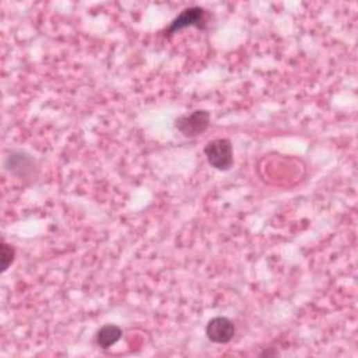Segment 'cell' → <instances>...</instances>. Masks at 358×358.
I'll return each instance as SVG.
<instances>
[{"instance_id":"obj_5","label":"cell","mask_w":358,"mask_h":358,"mask_svg":"<svg viewBox=\"0 0 358 358\" xmlns=\"http://www.w3.org/2000/svg\"><path fill=\"white\" fill-rule=\"evenodd\" d=\"M6 167L10 172L20 178H27L34 172V161L30 156L26 153H13L10 157H8Z\"/></svg>"},{"instance_id":"obj_6","label":"cell","mask_w":358,"mask_h":358,"mask_svg":"<svg viewBox=\"0 0 358 358\" xmlns=\"http://www.w3.org/2000/svg\"><path fill=\"white\" fill-rule=\"evenodd\" d=\"M122 337V329L116 325H105L96 334V343L100 348L108 350Z\"/></svg>"},{"instance_id":"obj_4","label":"cell","mask_w":358,"mask_h":358,"mask_svg":"<svg viewBox=\"0 0 358 358\" xmlns=\"http://www.w3.org/2000/svg\"><path fill=\"white\" fill-rule=\"evenodd\" d=\"M235 334V326L231 319L226 316H216L208 321L206 326V336L210 341L217 344H226L233 340Z\"/></svg>"},{"instance_id":"obj_8","label":"cell","mask_w":358,"mask_h":358,"mask_svg":"<svg viewBox=\"0 0 358 358\" xmlns=\"http://www.w3.org/2000/svg\"><path fill=\"white\" fill-rule=\"evenodd\" d=\"M276 354H277L276 351H269V350H266V351H263L260 355L265 357V355H276Z\"/></svg>"},{"instance_id":"obj_7","label":"cell","mask_w":358,"mask_h":358,"mask_svg":"<svg viewBox=\"0 0 358 358\" xmlns=\"http://www.w3.org/2000/svg\"><path fill=\"white\" fill-rule=\"evenodd\" d=\"M15 258H16V249L3 241L2 245H0V259H2V271L3 273L15 262Z\"/></svg>"},{"instance_id":"obj_1","label":"cell","mask_w":358,"mask_h":358,"mask_svg":"<svg viewBox=\"0 0 358 358\" xmlns=\"http://www.w3.org/2000/svg\"><path fill=\"white\" fill-rule=\"evenodd\" d=\"M204 156L210 167L219 171H229L234 164L233 143L229 138L210 140L204 147Z\"/></svg>"},{"instance_id":"obj_2","label":"cell","mask_w":358,"mask_h":358,"mask_svg":"<svg viewBox=\"0 0 358 358\" xmlns=\"http://www.w3.org/2000/svg\"><path fill=\"white\" fill-rule=\"evenodd\" d=\"M210 126V112L196 109L188 115H182L175 120V129L185 137L193 138L204 133Z\"/></svg>"},{"instance_id":"obj_3","label":"cell","mask_w":358,"mask_h":358,"mask_svg":"<svg viewBox=\"0 0 358 358\" xmlns=\"http://www.w3.org/2000/svg\"><path fill=\"white\" fill-rule=\"evenodd\" d=\"M207 26V13L204 9L199 6L188 8L185 9L181 15H178L172 23L167 27L165 35H172L181 30L189 28V27H196L200 30H204Z\"/></svg>"}]
</instances>
